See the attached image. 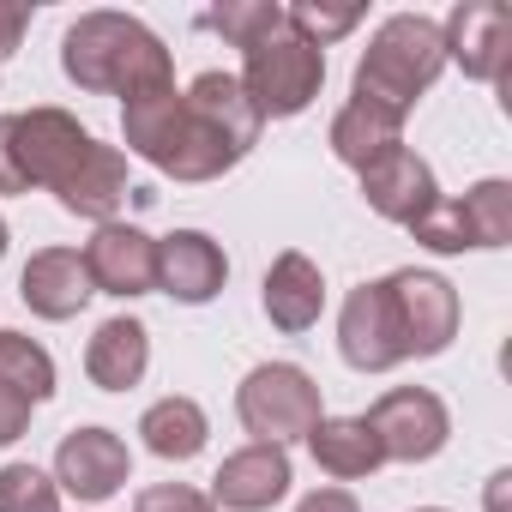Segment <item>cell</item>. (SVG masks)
Instances as JSON below:
<instances>
[{
	"label": "cell",
	"mask_w": 512,
	"mask_h": 512,
	"mask_svg": "<svg viewBox=\"0 0 512 512\" xmlns=\"http://www.w3.org/2000/svg\"><path fill=\"white\" fill-rule=\"evenodd\" d=\"M61 73L79 91H103V97H145L175 85V61L157 43V31H145L127 13H85L67 25L61 37Z\"/></svg>",
	"instance_id": "1"
},
{
	"label": "cell",
	"mask_w": 512,
	"mask_h": 512,
	"mask_svg": "<svg viewBox=\"0 0 512 512\" xmlns=\"http://www.w3.org/2000/svg\"><path fill=\"white\" fill-rule=\"evenodd\" d=\"M121 139H127V151H139L151 169H163L169 181H217V175H229L235 163H241V151L229 145V139H217L193 109H187V97L175 91V85H163V91H145V97H133L127 109H121Z\"/></svg>",
	"instance_id": "2"
},
{
	"label": "cell",
	"mask_w": 512,
	"mask_h": 512,
	"mask_svg": "<svg viewBox=\"0 0 512 512\" xmlns=\"http://www.w3.org/2000/svg\"><path fill=\"white\" fill-rule=\"evenodd\" d=\"M440 67H446L440 25L422 19V13H392V19L374 31L368 55L356 61V91H350V97L404 121V115L428 97V85L440 79Z\"/></svg>",
	"instance_id": "3"
},
{
	"label": "cell",
	"mask_w": 512,
	"mask_h": 512,
	"mask_svg": "<svg viewBox=\"0 0 512 512\" xmlns=\"http://www.w3.org/2000/svg\"><path fill=\"white\" fill-rule=\"evenodd\" d=\"M235 416L260 446H290L308 440L320 422V386L296 362H260L235 386Z\"/></svg>",
	"instance_id": "4"
},
{
	"label": "cell",
	"mask_w": 512,
	"mask_h": 512,
	"mask_svg": "<svg viewBox=\"0 0 512 512\" xmlns=\"http://www.w3.org/2000/svg\"><path fill=\"white\" fill-rule=\"evenodd\" d=\"M326 85V55L308 49L302 37H290V25L266 43H253L241 55V91L260 109V121H290L302 115Z\"/></svg>",
	"instance_id": "5"
},
{
	"label": "cell",
	"mask_w": 512,
	"mask_h": 512,
	"mask_svg": "<svg viewBox=\"0 0 512 512\" xmlns=\"http://www.w3.org/2000/svg\"><path fill=\"white\" fill-rule=\"evenodd\" d=\"M410 235H416L428 253L506 247V241H512V181H476L464 199H440Z\"/></svg>",
	"instance_id": "6"
},
{
	"label": "cell",
	"mask_w": 512,
	"mask_h": 512,
	"mask_svg": "<svg viewBox=\"0 0 512 512\" xmlns=\"http://www.w3.org/2000/svg\"><path fill=\"white\" fill-rule=\"evenodd\" d=\"M362 422L374 428L380 458H392V464H428L452 440V416H446L440 392H428V386H392Z\"/></svg>",
	"instance_id": "7"
},
{
	"label": "cell",
	"mask_w": 512,
	"mask_h": 512,
	"mask_svg": "<svg viewBox=\"0 0 512 512\" xmlns=\"http://www.w3.org/2000/svg\"><path fill=\"white\" fill-rule=\"evenodd\" d=\"M338 356L356 368V374H386L404 356V326H398V308H392V284L374 278V284H356L344 314H338Z\"/></svg>",
	"instance_id": "8"
},
{
	"label": "cell",
	"mask_w": 512,
	"mask_h": 512,
	"mask_svg": "<svg viewBox=\"0 0 512 512\" xmlns=\"http://www.w3.org/2000/svg\"><path fill=\"white\" fill-rule=\"evenodd\" d=\"M91 145L97 139L67 109H25V115H13V163H19L25 187H61Z\"/></svg>",
	"instance_id": "9"
},
{
	"label": "cell",
	"mask_w": 512,
	"mask_h": 512,
	"mask_svg": "<svg viewBox=\"0 0 512 512\" xmlns=\"http://www.w3.org/2000/svg\"><path fill=\"white\" fill-rule=\"evenodd\" d=\"M392 308H398V326H404V356H440L452 338H458V290L440 278V272H392Z\"/></svg>",
	"instance_id": "10"
},
{
	"label": "cell",
	"mask_w": 512,
	"mask_h": 512,
	"mask_svg": "<svg viewBox=\"0 0 512 512\" xmlns=\"http://www.w3.org/2000/svg\"><path fill=\"white\" fill-rule=\"evenodd\" d=\"M127 476H133V452H127V440L115 428H73L55 446V488H67L85 506L121 494Z\"/></svg>",
	"instance_id": "11"
},
{
	"label": "cell",
	"mask_w": 512,
	"mask_h": 512,
	"mask_svg": "<svg viewBox=\"0 0 512 512\" xmlns=\"http://www.w3.org/2000/svg\"><path fill=\"white\" fill-rule=\"evenodd\" d=\"M85 272L97 296H151L157 290V241L133 223H97V235L85 241Z\"/></svg>",
	"instance_id": "12"
},
{
	"label": "cell",
	"mask_w": 512,
	"mask_h": 512,
	"mask_svg": "<svg viewBox=\"0 0 512 512\" xmlns=\"http://www.w3.org/2000/svg\"><path fill=\"white\" fill-rule=\"evenodd\" d=\"M440 43H446V61L464 67V79L500 85L506 55H512V19H506L500 0H464V7L440 25Z\"/></svg>",
	"instance_id": "13"
},
{
	"label": "cell",
	"mask_w": 512,
	"mask_h": 512,
	"mask_svg": "<svg viewBox=\"0 0 512 512\" xmlns=\"http://www.w3.org/2000/svg\"><path fill=\"white\" fill-rule=\"evenodd\" d=\"M290 482H296L290 452L253 440V446H241V452H229V458L217 464V476H211V506H223V512H266V506H278V500L290 494Z\"/></svg>",
	"instance_id": "14"
},
{
	"label": "cell",
	"mask_w": 512,
	"mask_h": 512,
	"mask_svg": "<svg viewBox=\"0 0 512 512\" xmlns=\"http://www.w3.org/2000/svg\"><path fill=\"white\" fill-rule=\"evenodd\" d=\"M223 284H229V260L205 229H175V235L157 241V290L163 296H175L187 308H205Z\"/></svg>",
	"instance_id": "15"
},
{
	"label": "cell",
	"mask_w": 512,
	"mask_h": 512,
	"mask_svg": "<svg viewBox=\"0 0 512 512\" xmlns=\"http://www.w3.org/2000/svg\"><path fill=\"white\" fill-rule=\"evenodd\" d=\"M362 193H368V205H374L380 217H392V223H404V229H416V223L440 205L434 169H428L416 151H404V145L362 169Z\"/></svg>",
	"instance_id": "16"
},
{
	"label": "cell",
	"mask_w": 512,
	"mask_h": 512,
	"mask_svg": "<svg viewBox=\"0 0 512 512\" xmlns=\"http://www.w3.org/2000/svg\"><path fill=\"white\" fill-rule=\"evenodd\" d=\"M91 272H85V253L79 247H43L31 253V266L19 272V302L37 320H73L91 302Z\"/></svg>",
	"instance_id": "17"
},
{
	"label": "cell",
	"mask_w": 512,
	"mask_h": 512,
	"mask_svg": "<svg viewBox=\"0 0 512 512\" xmlns=\"http://www.w3.org/2000/svg\"><path fill=\"white\" fill-rule=\"evenodd\" d=\"M151 368V332L133 314H115L97 326V338L85 344V374L97 392H133Z\"/></svg>",
	"instance_id": "18"
},
{
	"label": "cell",
	"mask_w": 512,
	"mask_h": 512,
	"mask_svg": "<svg viewBox=\"0 0 512 512\" xmlns=\"http://www.w3.org/2000/svg\"><path fill=\"white\" fill-rule=\"evenodd\" d=\"M266 320L278 326V332H308V326H320V308H326V278H320V266L308 260V253H278L272 260V272H266Z\"/></svg>",
	"instance_id": "19"
},
{
	"label": "cell",
	"mask_w": 512,
	"mask_h": 512,
	"mask_svg": "<svg viewBox=\"0 0 512 512\" xmlns=\"http://www.w3.org/2000/svg\"><path fill=\"white\" fill-rule=\"evenodd\" d=\"M181 97H187V109H193L217 139H229L241 157L260 145V127H266V121H260V109L247 103V91H241L235 73H217V67H211V73H199Z\"/></svg>",
	"instance_id": "20"
},
{
	"label": "cell",
	"mask_w": 512,
	"mask_h": 512,
	"mask_svg": "<svg viewBox=\"0 0 512 512\" xmlns=\"http://www.w3.org/2000/svg\"><path fill=\"white\" fill-rule=\"evenodd\" d=\"M127 193H133V187H127V157H121L115 145H91V151L79 157V169L55 187V199H61L73 217H91V223H115V211H121Z\"/></svg>",
	"instance_id": "21"
},
{
	"label": "cell",
	"mask_w": 512,
	"mask_h": 512,
	"mask_svg": "<svg viewBox=\"0 0 512 512\" xmlns=\"http://www.w3.org/2000/svg\"><path fill=\"white\" fill-rule=\"evenodd\" d=\"M308 452L326 476L338 482H356V476H374L386 458H380V440L362 416H320L314 434H308Z\"/></svg>",
	"instance_id": "22"
},
{
	"label": "cell",
	"mask_w": 512,
	"mask_h": 512,
	"mask_svg": "<svg viewBox=\"0 0 512 512\" xmlns=\"http://www.w3.org/2000/svg\"><path fill=\"white\" fill-rule=\"evenodd\" d=\"M326 145H332V157H338V163H350V169L362 175L368 163H380L386 151H398V145H404V121L350 97V103L332 115V139H326Z\"/></svg>",
	"instance_id": "23"
},
{
	"label": "cell",
	"mask_w": 512,
	"mask_h": 512,
	"mask_svg": "<svg viewBox=\"0 0 512 512\" xmlns=\"http://www.w3.org/2000/svg\"><path fill=\"white\" fill-rule=\"evenodd\" d=\"M139 434H145V446H151L157 458L187 464V458H199V452H205L211 422H205V410H199L193 398H157V404L139 416Z\"/></svg>",
	"instance_id": "24"
},
{
	"label": "cell",
	"mask_w": 512,
	"mask_h": 512,
	"mask_svg": "<svg viewBox=\"0 0 512 512\" xmlns=\"http://www.w3.org/2000/svg\"><path fill=\"white\" fill-rule=\"evenodd\" d=\"M0 386L19 392L25 404L55 398V356H49L37 338H25V332H13V326H0Z\"/></svg>",
	"instance_id": "25"
},
{
	"label": "cell",
	"mask_w": 512,
	"mask_h": 512,
	"mask_svg": "<svg viewBox=\"0 0 512 512\" xmlns=\"http://www.w3.org/2000/svg\"><path fill=\"white\" fill-rule=\"evenodd\" d=\"M205 31H217L223 43H235L247 55L253 43H266V37L284 31V7L278 0H223V7L205 13Z\"/></svg>",
	"instance_id": "26"
},
{
	"label": "cell",
	"mask_w": 512,
	"mask_h": 512,
	"mask_svg": "<svg viewBox=\"0 0 512 512\" xmlns=\"http://www.w3.org/2000/svg\"><path fill=\"white\" fill-rule=\"evenodd\" d=\"M284 25H290V37H302L308 49H320V55H326V43H338V37H350V31L362 25V7H326V0H296V7H284Z\"/></svg>",
	"instance_id": "27"
},
{
	"label": "cell",
	"mask_w": 512,
	"mask_h": 512,
	"mask_svg": "<svg viewBox=\"0 0 512 512\" xmlns=\"http://www.w3.org/2000/svg\"><path fill=\"white\" fill-rule=\"evenodd\" d=\"M0 512H61L55 476L37 464H0Z\"/></svg>",
	"instance_id": "28"
},
{
	"label": "cell",
	"mask_w": 512,
	"mask_h": 512,
	"mask_svg": "<svg viewBox=\"0 0 512 512\" xmlns=\"http://www.w3.org/2000/svg\"><path fill=\"white\" fill-rule=\"evenodd\" d=\"M133 512H217V506L187 482H157V488H139Z\"/></svg>",
	"instance_id": "29"
},
{
	"label": "cell",
	"mask_w": 512,
	"mask_h": 512,
	"mask_svg": "<svg viewBox=\"0 0 512 512\" xmlns=\"http://www.w3.org/2000/svg\"><path fill=\"white\" fill-rule=\"evenodd\" d=\"M31 410H37V404H25L19 392H7V386H0V446H13V440L31 428Z\"/></svg>",
	"instance_id": "30"
},
{
	"label": "cell",
	"mask_w": 512,
	"mask_h": 512,
	"mask_svg": "<svg viewBox=\"0 0 512 512\" xmlns=\"http://www.w3.org/2000/svg\"><path fill=\"white\" fill-rule=\"evenodd\" d=\"M31 31V7H19V0H0V61H7Z\"/></svg>",
	"instance_id": "31"
},
{
	"label": "cell",
	"mask_w": 512,
	"mask_h": 512,
	"mask_svg": "<svg viewBox=\"0 0 512 512\" xmlns=\"http://www.w3.org/2000/svg\"><path fill=\"white\" fill-rule=\"evenodd\" d=\"M0 193H25V175L13 163V115H0Z\"/></svg>",
	"instance_id": "32"
},
{
	"label": "cell",
	"mask_w": 512,
	"mask_h": 512,
	"mask_svg": "<svg viewBox=\"0 0 512 512\" xmlns=\"http://www.w3.org/2000/svg\"><path fill=\"white\" fill-rule=\"evenodd\" d=\"M296 512H362V506H356V494H344V488H314Z\"/></svg>",
	"instance_id": "33"
},
{
	"label": "cell",
	"mask_w": 512,
	"mask_h": 512,
	"mask_svg": "<svg viewBox=\"0 0 512 512\" xmlns=\"http://www.w3.org/2000/svg\"><path fill=\"white\" fill-rule=\"evenodd\" d=\"M0 260H7V223H0Z\"/></svg>",
	"instance_id": "34"
},
{
	"label": "cell",
	"mask_w": 512,
	"mask_h": 512,
	"mask_svg": "<svg viewBox=\"0 0 512 512\" xmlns=\"http://www.w3.org/2000/svg\"><path fill=\"white\" fill-rule=\"evenodd\" d=\"M416 512H440V506H416Z\"/></svg>",
	"instance_id": "35"
}]
</instances>
